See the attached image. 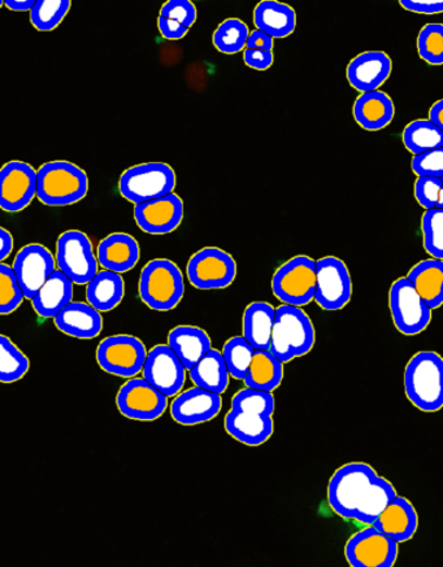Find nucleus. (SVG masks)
<instances>
[{
    "label": "nucleus",
    "mask_w": 443,
    "mask_h": 567,
    "mask_svg": "<svg viewBox=\"0 0 443 567\" xmlns=\"http://www.w3.org/2000/svg\"><path fill=\"white\" fill-rule=\"evenodd\" d=\"M397 496V490L365 463H350L334 471L328 484V503L335 515L372 525Z\"/></svg>",
    "instance_id": "obj_1"
},
{
    "label": "nucleus",
    "mask_w": 443,
    "mask_h": 567,
    "mask_svg": "<svg viewBox=\"0 0 443 567\" xmlns=\"http://www.w3.org/2000/svg\"><path fill=\"white\" fill-rule=\"evenodd\" d=\"M274 408L276 402L272 393L248 387L239 390L225 416L226 433L248 447H259L273 434Z\"/></svg>",
    "instance_id": "obj_2"
},
{
    "label": "nucleus",
    "mask_w": 443,
    "mask_h": 567,
    "mask_svg": "<svg viewBox=\"0 0 443 567\" xmlns=\"http://www.w3.org/2000/svg\"><path fill=\"white\" fill-rule=\"evenodd\" d=\"M408 400L427 414L443 408V359L433 350H421L411 357L405 369Z\"/></svg>",
    "instance_id": "obj_3"
},
{
    "label": "nucleus",
    "mask_w": 443,
    "mask_h": 567,
    "mask_svg": "<svg viewBox=\"0 0 443 567\" xmlns=\"http://www.w3.org/2000/svg\"><path fill=\"white\" fill-rule=\"evenodd\" d=\"M313 323L300 307L280 306L274 317L270 353L287 363L305 356L315 346Z\"/></svg>",
    "instance_id": "obj_4"
},
{
    "label": "nucleus",
    "mask_w": 443,
    "mask_h": 567,
    "mask_svg": "<svg viewBox=\"0 0 443 567\" xmlns=\"http://www.w3.org/2000/svg\"><path fill=\"white\" fill-rule=\"evenodd\" d=\"M138 292L147 307L158 312H168L184 298V275L171 260H151L140 272Z\"/></svg>",
    "instance_id": "obj_5"
},
{
    "label": "nucleus",
    "mask_w": 443,
    "mask_h": 567,
    "mask_svg": "<svg viewBox=\"0 0 443 567\" xmlns=\"http://www.w3.org/2000/svg\"><path fill=\"white\" fill-rule=\"evenodd\" d=\"M87 190L86 173L69 161H51L37 171V197L46 206L75 205L86 197Z\"/></svg>",
    "instance_id": "obj_6"
},
{
    "label": "nucleus",
    "mask_w": 443,
    "mask_h": 567,
    "mask_svg": "<svg viewBox=\"0 0 443 567\" xmlns=\"http://www.w3.org/2000/svg\"><path fill=\"white\" fill-rule=\"evenodd\" d=\"M176 173L165 163H146L127 168L121 174L119 190L121 197L133 205H143L167 197L176 188Z\"/></svg>",
    "instance_id": "obj_7"
},
{
    "label": "nucleus",
    "mask_w": 443,
    "mask_h": 567,
    "mask_svg": "<svg viewBox=\"0 0 443 567\" xmlns=\"http://www.w3.org/2000/svg\"><path fill=\"white\" fill-rule=\"evenodd\" d=\"M272 292L287 306L310 304L317 292V261L305 255L286 261L273 274Z\"/></svg>",
    "instance_id": "obj_8"
},
{
    "label": "nucleus",
    "mask_w": 443,
    "mask_h": 567,
    "mask_svg": "<svg viewBox=\"0 0 443 567\" xmlns=\"http://www.w3.org/2000/svg\"><path fill=\"white\" fill-rule=\"evenodd\" d=\"M389 308H391L394 326L403 335H418L432 321V309L422 300L407 276H401L393 282L389 292Z\"/></svg>",
    "instance_id": "obj_9"
},
{
    "label": "nucleus",
    "mask_w": 443,
    "mask_h": 567,
    "mask_svg": "<svg viewBox=\"0 0 443 567\" xmlns=\"http://www.w3.org/2000/svg\"><path fill=\"white\" fill-rule=\"evenodd\" d=\"M56 260L73 285H87L98 274L99 262L91 241L83 232L69 231L59 236Z\"/></svg>",
    "instance_id": "obj_10"
},
{
    "label": "nucleus",
    "mask_w": 443,
    "mask_h": 567,
    "mask_svg": "<svg viewBox=\"0 0 443 567\" xmlns=\"http://www.w3.org/2000/svg\"><path fill=\"white\" fill-rule=\"evenodd\" d=\"M146 357L145 344L133 335L106 337L97 349L99 367L120 378L137 377L144 370Z\"/></svg>",
    "instance_id": "obj_11"
},
{
    "label": "nucleus",
    "mask_w": 443,
    "mask_h": 567,
    "mask_svg": "<svg viewBox=\"0 0 443 567\" xmlns=\"http://www.w3.org/2000/svg\"><path fill=\"white\" fill-rule=\"evenodd\" d=\"M187 279L199 289H221L232 285L237 264L232 256L217 247L201 248L187 262Z\"/></svg>",
    "instance_id": "obj_12"
},
{
    "label": "nucleus",
    "mask_w": 443,
    "mask_h": 567,
    "mask_svg": "<svg viewBox=\"0 0 443 567\" xmlns=\"http://www.w3.org/2000/svg\"><path fill=\"white\" fill-rule=\"evenodd\" d=\"M398 552V543L372 525L354 534L345 546L347 563L353 567H392Z\"/></svg>",
    "instance_id": "obj_13"
},
{
    "label": "nucleus",
    "mask_w": 443,
    "mask_h": 567,
    "mask_svg": "<svg viewBox=\"0 0 443 567\" xmlns=\"http://www.w3.org/2000/svg\"><path fill=\"white\" fill-rule=\"evenodd\" d=\"M116 405L121 415L133 421L151 422L165 414L168 397L145 378H130L119 390Z\"/></svg>",
    "instance_id": "obj_14"
},
{
    "label": "nucleus",
    "mask_w": 443,
    "mask_h": 567,
    "mask_svg": "<svg viewBox=\"0 0 443 567\" xmlns=\"http://www.w3.org/2000/svg\"><path fill=\"white\" fill-rule=\"evenodd\" d=\"M353 281L344 261L327 256L317 261V292L313 300L324 310H340L350 303Z\"/></svg>",
    "instance_id": "obj_15"
},
{
    "label": "nucleus",
    "mask_w": 443,
    "mask_h": 567,
    "mask_svg": "<svg viewBox=\"0 0 443 567\" xmlns=\"http://www.w3.org/2000/svg\"><path fill=\"white\" fill-rule=\"evenodd\" d=\"M143 373L168 399L177 396L185 386L186 368L168 344H158L147 353Z\"/></svg>",
    "instance_id": "obj_16"
},
{
    "label": "nucleus",
    "mask_w": 443,
    "mask_h": 567,
    "mask_svg": "<svg viewBox=\"0 0 443 567\" xmlns=\"http://www.w3.org/2000/svg\"><path fill=\"white\" fill-rule=\"evenodd\" d=\"M37 195V171L23 161H10L0 169V208L16 213Z\"/></svg>",
    "instance_id": "obj_17"
},
{
    "label": "nucleus",
    "mask_w": 443,
    "mask_h": 567,
    "mask_svg": "<svg viewBox=\"0 0 443 567\" xmlns=\"http://www.w3.org/2000/svg\"><path fill=\"white\" fill-rule=\"evenodd\" d=\"M12 269L24 298L32 300L56 272L57 260L45 246L28 245L20 249Z\"/></svg>",
    "instance_id": "obj_18"
},
{
    "label": "nucleus",
    "mask_w": 443,
    "mask_h": 567,
    "mask_svg": "<svg viewBox=\"0 0 443 567\" xmlns=\"http://www.w3.org/2000/svg\"><path fill=\"white\" fill-rule=\"evenodd\" d=\"M134 220L140 231L151 235L173 233L184 220V201L177 194L134 207Z\"/></svg>",
    "instance_id": "obj_19"
},
{
    "label": "nucleus",
    "mask_w": 443,
    "mask_h": 567,
    "mask_svg": "<svg viewBox=\"0 0 443 567\" xmlns=\"http://www.w3.org/2000/svg\"><path fill=\"white\" fill-rule=\"evenodd\" d=\"M223 408L221 395L200 387L183 391L171 404V415L174 421L184 427L210 422Z\"/></svg>",
    "instance_id": "obj_20"
},
{
    "label": "nucleus",
    "mask_w": 443,
    "mask_h": 567,
    "mask_svg": "<svg viewBox=\"0 0 443 567\" xmlns=\"http://www.w3.org/2000/svg\"><path fill=\"white\" fill-rule=\"evenodd\" d=\"M392 59L384 51H366L347 65L348 84L361 94L378 91L391 77Z\"/></svg>",
    "instance_id": "obj_21"
},
{
    "label": "nucleus",
    "mask_w": 443,
    "mask_h": 567,
    "mask_svg": "<svg viewBox=\"0 0 443 567\" xmlns=\"http://www.w3.org/2000/svg\"><path fill=\"white\" fill-rule=\"evenodd\" d=\"M372 526L399 544L414 538L418 531L419 517L414 505L406 497L397 495L376 518Z\"/></svg>",
    "instance_id": "obj_22"
},
{
    "label": "nucleus",
    "mask_w": 443,
    "mask_h": 567,
    "mask_svg": "<svg viewBox=\"0 0 443 567\" xmlns=\"http://www.w3.org/2000/svg\"><path fill=\"white\" fill-rule=\"evenodd\" d=\"M99 266L119 274L136 268L140 259V248L136 238L125 233H113L99 243Z\"/></svg>",
    "instance_id": "obj_23"
},
{
    "label": "nucleus",
    "mask_w": 443,
    "mask_h": 567,
    "mask_svg": "<svg viewBox=\"0 0 443 567\" xmlns=\"http://www.w3.org/2000/svg\"><path fill=\"white\" fill-rule=\"evenodd\" d=\"M53 320L60 332L77 340H94L103 329L102 316L89 303L72 301Z\"/></svg>",
    "instance_id": "obj_24"
},
{
    "label": "nucleus",
    "mask_w": 443,
    "mask_h": 567,
    "mask_svg": "<svg viewBox=\"0 0 443 567\" xmlns=\"http://www.w3.org/2000/svg\"><path fill=\"white\" fill-rule=\"evenodd\" d=\"M354 119L367 132H379L395 116L394 101L384 91L360 94L353 108Z\"/></svg>",
    "instance_id": "obj_25"
},
{
    "label": "nucleus",
    "mask_w": 443,
    "mask_h": 567,
    "mask_svg": "<svg viewBox=\"0 0 443 567\" xmlns=\"http://www.w3.org/2000/svg\"><path fill=\"white\" fill-rule=\"evenodd\" d=\"M168 346L179 357L186 370H190L212 349L210 336L204 329L180 325L168 334Z\"/></svg>",
    "instance_id": "obj_26"
},
{
    "label": "nucleus",
    "mask_w": 443,
    "mask_h": 567,
    "mask_svg": "<svg viewBox=\"0 0 443 567\" xmlns=\"http://www.w3.org/2000/svg\"><path fill=\"white\" fill-rule=\"evenodd\" d=\"M254 25L271 38H286L297 28V13L278 0H263L254 10Z\"/></svg>",
    "instance_id": "obj_27"
},
{
    "label": "nucleus",
    "mask_w": 443,
    "mask_h": 567,
    "mask_svg": "<svg viewBox=\"0 0 443 567\" xmlns=\"http://www.w3.org/2000/svg\"><path fill=\"white\" fill-rule=\"evenodd\" d=\"M72 299L73 282L62 270L57 269L32 299V306L44 319H56L60 310L69 306Z\"/></svg>",
    "instance_id": "obj_28"
},
{
    "label": "nucleus",
    "mask_w": 443,
    "mask_h": 567,
    "mask_svg": "<svg viewBox=\"0 0 443 567\" xmlns=\"http://www.w3.org/2000/svg\"><path fill=\"white\" fill-rule=\"evenodd\" d=\"M276 309L267 301L248 304L242 317V332L255 349H270Z\"/></svg>",
    "instance_id": "obj_29"
},
{
    "label": "nucleus",
    "mask_w": 443,
    "mask_h": 567,
    "mask_svg": "<svg viewBox=\"0 0 443 567\" xmlns=\"http://www.w3.org/2000/svg\"><path fill=\"white\" fill-rule=\"evenodd\" d=\"M407 279L429 308L433 310L443 306V260L427 259L418 262L409 269Z\"/></svg>",
    "instance_id": "obj_30"
},
{
    "label": "nucleus",
    "mask_w": 443,
    "mask_h": 567,
    "mask_svg": "<svg viewBox=\"0 0 443 567\" xmlns=\"http://www.w3.org/2000/svg\"><path fill=\"white\" fill-rule=\"evenodd\" d=\"M125 295V283L123 276L111 270L98 272L94 279L87 283L86 299L93 308L99 312H110L115 309Z\"/></svg>",
    "instance_id": "obj_31"
},
{
    "label": "nucleus",
    "mask_w": 443,
    "mask_h": 567,
    "mask_svg": "<svg viewBox=\"0 0 443 567\" xmlns=\"http://www.w3.org/2000/svg\"><path fill=\"white\" fill-rule=\"evenodd\" d=\"M284 378V362L270 353V349H255L250 369L244 380L248 389L273 393Z\"/></svg>",
    "instance_id": "obj_32"
},
{
    "label": "nucleus",
    "mask_w": 443,
    "mask_h": 567,
    "mask_svg": "<svg viewBox=\"0 0 443 567\" xmlns=\"http://www.w3.org/2000/svg\"><path fill=\"white\" fill-rule=\"evenodd\" d=\"M189 377L197 387L211 391L214 394H224L230 386V371H227L223 354L212 348L196 367L189 370Z\"/></svg>",
    "instance_id": "obj_33"
},
{
    "label": "nucleus",
    "mask_w": 443,
    "mask_h": 567,
    "mask_svg": "<svg viewBox=\"0 0 443 567\" xmlns=\"http://www.w3.org/2000/svg\"><path fill=\"white\" fill-rule=\"evenodd\" d=\"M403 145L416 157L443 147V132L429 119L411 121L403 131Z\"/></svg>",
    "instance_id": "obj_34"
},
{
    "label": "nucleus",
    "mask_w": 443,
    "mask_h": 567,
    "mask_svg": "<svg viewBox=\"0 0 443 567\" xmlns=\"http://www.w3.org/2000/svg\"><path fill=\"white\" fill-rule=\"evenodd\" d=\"M248 36L250 30L244 22L239 19H227L214 30L213 46L221 53L234 56L245 49Z\"/></svg>",
    "instance_id": "obj_35"
},
{
    "label": "nucleus",
    "mask_w": 443,
    "mask_h": 567,
    "mask_svg": "<svg viewBox=\"0 0 443 567\" xmlns=\"http://www.w3.org/2000/svg\"><path fill=\"white\" fill-rule=\"evenodd\" d=\"M29 360L9 337L0 335V382L12 383L28 373Z\"/></svg>",
    "instance_id": "obj_36"
},
{
    "label": "nucleus",
    "mask_w": 443,
    "mask_h": 567,
    "mask_svg": "<svg viewBox=\"0 0 443 567\" xmlns=\"http://www.w3.org/2000/svg\"><path fill=\"white\" fill-rule=\"evenodd\" d=\"M255 348L244 336H233L224 344L223 357L230 375L244 381L250 369Z\"/></svg>",
    "instance_id": "obj_37"
},
{
    "label": "nucleus",
    "mask_w": 443,
    "mask_h": 567,
    "mask_svg": "<svg viewBox=\"0 0 443 567\" xmlns=\"http://www.w3.org/2000/svg\"><path fill=\"white\" fill-rule=\"evenodd\" d=\"M70 9V0H38L30 11V22L36 29L50 32L58 28Z\"/></svg>",
    "instance_id": "obj_38"
},
{
    "label": "nucleus",
    "mask_w": 443,
    "mask_h": 567,
    "mask_svg": "<svg viewBox=\"0 0 443 567\" xmlns=\"http://www.w3.org/2000/svg\"><path fill=\"white\" fill-rule=\"evenodd\" d=\"M421 232L427 254L443 260V209H429L422 214Z\"/></svg>",
    "instance_id": "obj_39"
},
{
    "label": "nucleus",
    "mask_w": 443,
    "mask_h": 567,
    "mask_svg": "<svg viewBox=\"0 0 443 567\" xmlns=\"http://www.w3.org/2000/svg\"><path fill=\"white\" fill-rule=\"evenodd\" d=\"M419 57L429 65H443V24L431 23L418 36Z\"/></svg>",
    "instance_id": "obj_40"
},
{
    "label": "nucleus",
    "mask_w": 443,
    "mask_h": 567,
    "mask_svg": "<svg viewBox=\"0 0 443 567\" xmlns=\"http://www.w3.org/2000/svg\"><path fill=\"white\" fill-rule=\"evenodd\" d=\"M24 294L10 266L0 264V315H10L22 306Z\"/></svg>",
    "instance_id": "obj_41"
},
{
    "label": "nucleus",
    "mask_w": 443,
    "mask_h": 567,
    "mask_svg": "<svg viewBox=\"0 0 443 567\" xmlns=\"http://www.w3.org/2000/svg\"><path fill=\"white\" fill-rule=\"evenodd\" d=\"M414 194L419 205L427 209H443V181L435 177H419L415 181Z\"/></svg>",
    "instance_id": "obj_42"
},
{
    "label": "nucleus",
    "mask_w": 443,
    "mask_h": 567,
    "mask_svg": "<svg viewBox=\"0 0 443 567\" xmlns=\"http://www.w3.org/2000/svg\"><path fill=\"white\" fill-rule=\"evenodd\" d=\"M414 174L419 177H443V147L416 155L411 161Z\"/></svg>",
    "instance_id": "obj_43"
},
{
    "label": "nucleus",
    "mask_w": 443,
    "mask_h": 567,
    "mask_svg": "<svg viewBox=\"0 0 443 567\" xmlns=\"http://www.w3.org/2000/svg\"><path fill=\"white\" fill-rule=\"evenodd\" d=\"M159 15L173 20L189 29L197 22V9L190 0H168L161 7Z\"/></svg>",
    "instance_id": "obj_44"
},
{
    "label": "nucleus",
    "mask_w": 443,
    "mask_h": 567,
    "mask_svg": "<svg viewBox=\"0 0 443 567\" xmlns=\"http://www.w3.org/2000/svg\"><path fill=\"white\" fill-rule=\"evenodd\" d=\"M399 4L406 11L419 13V15L443 13V0H401Z\"/></svg>",
    "instance_id": "obj_45"
},
{
    "label": "nucleus",
    "mask_w": 443,
    "mask_h": 567,
    "mask_svg": "<svg viewBox=\"0 0 443 567\" xmlns=\"http://www.w3.org/2000/svg\"><path fill=\"white\" fill-rule=\"evenodd\" d=\"M244 62L247 66L253 67V70L267 71L273 65V52L246 49L244 51Z\"/></svg>",
    "instance_id": "obj_46"
},
{
    "label": "nucleus",
    "mask_w": 443,
    "mask_h": 567,
    "mask_svg": "<svg viewBox=\"0 0 443 567\" xmlns=\"http://www.w3.org/2000/svg\"><path fill=\"white\" fill-rule=\"evenodd\" d=\"M158 29L161 37L170 40L183 39L189 33V28H186V26L160 16L158 19Z\"/></svg>",
    "instance_id": "obj_47"
},
{
    "label": "nucleus",
    "mask_w": 443,
    "mask_h": 567,
    "mask_svg": "<svg viewBox=\"0 0 443 567\" xmlns=\"http://www.w3.org/2000/svg\"><path fill=\"white\" fill-rule=\"evenodd\" d=\"M246 49L248 50H261L271 51L273 50V38L267 36L266 33L260 30H254L247 38Z\"/></svg>",
    "instance_id": "obj_48"
},
{
    "label": "nucleus",
    "mask_w": 443,
    "mask_h": 567,
    "mask_svg": "<svg viewBox=\"0 0 443 567\" xmlns=\"http://www.w3.org/2000/svg\"><path fill=\"white\" fill-rule=\"evenodd\" d=\"M13 249V238L10 232L0 227V262L9 258Z\"/></svg>",
    "instance_id": "obj_49"
},
{
    "label": "nucleus",
    "mask_w": 443,
    "mask_h": 567,
    "mask_svg": "<svg viewBox=\"0 0 443 567\" xmlns=\"http://www.w3.org/2000/svg\"><path fill=\"white\" fill-rule=\"evenodd\" d=\"M429 120L443 132V99L435 101L429 110Z\"/></svg>",
    "instance_id": "obj_50"
},
{
    "label": "nucleus",
    "mask_w": 443,
    "mask_h": 567,
    "mask_svg": "<svg viewBox=\"0 0 443 567\" xmlns=\"http://www.w3.org/2000/svg\"><path fill=\"white\" fill-rule=\"evenodd\" d=\"M7 9L16 12H26L32 11L33 7H35V0H7L4 2Z\"/></svg>",
    "instance_id": "obj_51"
},
{
    "label": "nucleus",
    "mask_w": 443,
    "mask_h": 567,
    "mask_svg": "<svg viewBox=\"0 0 443 567\" xmlns=\"http://www.w3.org/2000/svg\"><path fill=\"white\" fill-rule=\"evenodd\" d=\"M4 4V2H2V0H0V7H2Z\"/></svg>",
    "instance_id": "obj_52"
},
{
    "label": "nucleus",
    "mask_w": 443,
    "mask_h": 567,
    "mask_svg": "<svg viewBox=\"0 0 443 567\" xmlns=\"http://www.w3.org/2000/svg\"><path fill=\"white\" fill-rule=\"evenodd\" d=\"M441 180L443 181V177Z\"/></svg>",
    "instance_id": "obj_53"
}]
</instances>
